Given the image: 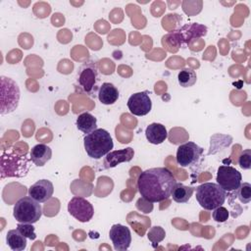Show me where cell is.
I'll list each match as a JSON object with an SVG mask.
<instances>
[{
	"instance_id": "1",
	"label": "cell",
	"mask_w": 251,
	"mask_h": 251,
	"mask_svg": "<svg viewBox=\"0 0 251 251\" xmlns=\"http://www.w3.org/2000/svg\"><path fill=\"white\" fill-rule=\"evenodd\" d=\"M176 182L173 173L168 168H151L138 176L137 188L144 200L156 203L171 197Z\"/></svg>"
},
{
	"instance_id": "2",
	"label": "cell",
	"mask_w": 251,
	"mask_h": 251,
	"mask_svg": "<svg viewBox=\"0 0 251 251\" xmlns=\"http://www.w3.org/2000/svg\"><path fill=\"white\" fill-rule=\"evenodd\" d=\"M1 178L5 177H24L30 169V158L26 155L19 154L13 149H6L1 154Z\"/></svg>"
},
{
	"instance_id": "3",
	"label": "cell",
	"mask_w": 251,
	"mask_h": 251,
	"mask_svg": "<svg viewBox=\"0 0 251 251\" xmlns=\"http://www.w3.org/2000/svg\"><path fill=\"white\" fill-rule=\"evenodd\" d=\"M86 154L92 159H101L114 147L112 136L104 128H97L83 138Z\"/></svg>"
},
{
	"instance_id": "4",
	"label": "cell",
	"mask_w": 251,
	"mask_h": 251,
	"mask_svg": "<svg viewBox=\"0 0 251 251\" xmlns=\"http://www.w3.org/2000/svg\"><path fill=\"white\" fill-rule=\"evenodd\" d=\"M194 190L196 191L197 202L203 209L208 211H213L217 207L223 206L226 198V191L214 182L202 183Z\"/></svg>"
},
{
	"instance_id": "5",
	"label": "cell",
	"mask_w": 251,
	"mask_h": 251,
	"mask_svg": "<svg viewBox=\"0 0 251 251\" xmlns=\"http://www.w3.org/2000/svg\"><path fill=\"white\" fill-rule=\"evenodd\" d=\"M207 34V27L198 23L185 24L179 28L168 33L163 37L170 45L176 47H185L193 39L200 38Z\"/></svg>"
},
{
	"instance_id": "6",
	"label": "cell",
	"mask_w": 251,
	"mask_h": 251,
	"mask_svg": "<svg viewBox=\"0 0 251 251\" xmlns=\"http://www.w3.org/2000/svg\"><path fill=\"white\" fill-rule=\"evenodd\" d=\"M99 69L96 61L84 62L78 69L76 83L78 88L88 96L97 94L99 83Z\"/></svg>"
},
{
	"instance_id": "7",
	"label": "cell",
	"mask_w": 251,
	"mask_h": 251,
	"mask_svg": "<svg viewBox=\"0 0 251 251\" xmlns=\"http://www.w3.org/2000/svg\"><path fill=\"white\" fill-rule=\"evenodd\" d=\"M13 216L18 223L34 224L41 218L42 208L32 197L25 196L14 205Z\"/></svg>"
},
{
	"instance_id": "8",
	"label": "cell",
	"mask_w": 251,
	"mask_h": 251,
	"mask_svg": "<svg viewBox=\"0 0 251 251\" xmlns=\"http://www.w3.org/2000/svg\"><path fill=\"white\" fill-rule=\"evenodd\" d=\"M20 101V88L10 77L1 76V114L14 112Z\"/></svg>"
},
{
	"instance_id": "9",
	"label": "cell",
	"mask_w": 251,
	"mask_h": 251,
	"mask_svg": "<svg viewBox=\"0 0 251 251\" xmlns=\"http://www.w3.org/2000/svg\"><path fill=\"white\" fill-rule=\"evenodd\" d=\"M217 183L226 191H234L242 180L241 174L233 167L222 165L218 169Z\"/></svg>"
},
{
	"instance_id": "10",
	"label": "cell",
	"mask_w": 251,
	"mask_h": 251,
	"mask_svg": "<svg viewBox=\"0 0 251 251\" xmlns=\"http://www.w3.org/2000/svg\"><path fill=\"white\" fill-rule=\"evenodd\" d=\"M203 154V148L194 142L188 141L177 147L176 150V163L180 167H189L195 165L201 155Z\"/></svg>"
},
{
	"instance_id": "11",
	"label": "cell",
	"mask_w": 251,
	"mask_h": 251,
	"mask_svg": "<svg viewBox=\"0 0 251 251\" xmlns=\"http://www.w3.org/2000/svg\"><path fill=\"white\" fill-rule=\"evenodd\" d=\"M68 212L80 223L89 222L93 215L94 209L92 204L82 197H73L68 203Z\"/></svg>"
},
{
	"instance_id": "12",
	"label": "cell",
	"mask_w": 251,
	"mask_h": 251,
	"mask_svg": "<svg viewBox=\"0 0 251 251\" xmlns=\"http://www.w3.org/2000/svg\"><path fill=\"white\" fill-rule=\"evenodd\" d=\"M127 108L134 116H145L152 109V101L147 91L136 92L130 95L127 100Z\"/></svg>"
},
{
	"instance_id": "13",
	"label": "cell",
	"mask_w": 251,
	"mask_h": 251,
	"mask_svg": "<svg viewBox=\"0 0 251 251\" xmlns=\"http://www.w3.org/2000/svg\"><path fill=\"white\" fill-rule=\"evenodd\" d=\"M109 237L117 251L126 250L131 243V234L127 226L121 224L113 225L109 231Z\"/></svg>"
},
{
	"instance_id": "14",
	"label": "cell",
	"mask_w": 251,
	"mask_h": 251,
	"mask_svg": "<svg viewBox=\"0 0 251 251\" xmlns=\"http://www.w3.org/2000/svg\"><path fill=\"white\" fill-rule=\"evenodd\" d=\"M54 192L53 183L48 179H39L28 189V195L39 203L48 201Z\"/></svg>"
},
{
	"instance_id": "15",
	"label": "cell",
	"mask_w": 251,
	"mask_h": 251,
	"mask_svg": "<svg viewBox=\"0 0 251 251\" xmlns=\"http://www.w3.org/2000/svg\"><path fill=\"white\" fill-rule=\"evenodd\" d=\"M133 156H134V150L131 147L110 151L104 158L103 168L104 169L115 168L121 163L131 161Z\"/></svg>"
},
{
	"instance_id": "16",
	"label": "cell",
	"mask_w": 251,
	"mask_h": 251,
	"mask_svg": "<svg viewBox=\"0 0 251 251\" xmlns=\"http://www.w3.org/2000/svg\"><path fill=\"white\" fill-rule=\"evenodd\" d=\"M30 160L31 162L37 166V167H42L44 166L52 157V150L49 146L43 143H39L34 145L30 149Z\"/></svg>"
},
{
	"instance_id": "17",
	"label": "cell",
	"mask_w": 251,
	"mask_h": 251,
	"mask_svg": "<svg viewBox=\"0 0 251 251\" xmlns=\"http://www.w3.org/2000/svg\"><path fill=\"white\" fill-rule=\"evenodd\" d=\"M145 136L151 144L157 145L163 143L167 139L168 132L164 125L159 123H152L146 127Z\"/></svg>"
},
{
	"instance_id": "18",
	"label": "cell",
	"mask_w": 251,
	"mask_h": 251,
	"mask_svg": "<svg viewBox=\"0 0 251 251\" xmlns=\"http://www.w3.org/2000/svg\"><path fill=\"white\" fill-rule=\"evenodd\" d=\"M118 88L110 82H103L97 92L99 101L104 105H112L119 99Z\"/></svg>"
},
{
	"instance_id": "19",
	"label": "cell",
	"mask_w": 251,
	"mask_h": 251,
	"mask_svg": "<svg viewBox=\"0 0 251 251\" xmlns=\"http://www.w3.org/2000/svg\"><path fill=\"white\" fill-rule=\"evenodd\" d=\"M75 124L77 129L85 134H88L97 129V119L88 112H84L78 115Z\"/></svg>"
},
{
	"instance_id": "20",
	"label": "cell",
	"mask_w": 251,
	"mask_h": 251,
	"mask_svg": "<svg viewBox=\"0 0 251 251\" xmlns=\"http://www.w3.org/2000/svg\"><path fill=\"white\" fill-rule=\"evenodd\" d=\"M8 246L13 251H23L26 247V237L24 236L18 228L10 229L6 235Z\"/></svg>"
},
{
	"instance_id": "21",
	"label": "cell",
	"mask_w": 251,
	"mask_h": 251,
	"mask_svg": "<svg viewBox=\"0 0 251 251\" xmlns=\"http://www.w3.org/2000/svg\"><path fill=\"white\" fill-rule=\"evenodd\" d=\"M194 189L195 188L184 185L181 182H176L172 190L171 196L173 197V200L176 203H186L192 196Z\"/></svg>"
},
{
	"instance_id": "22",
	"label": "cell",
	"mask_w": 251,
	"mask_h": 251,
	"mask_svg": "<svg viewBox=\"0 0 251 251\" xmlns=\"http://www.w3.org/2000/svg\"><path fill=\"white\" fill-rule=\"evenodd\" d=\"M177 80L181 87H191L196 83L197 75L191 68H184L178 73Z\"/></svg>"
},
{
	"instance_id": "23",
	"label": "cell",
	"mask_w": 251,
	"mask_h": 251,
	"mask_svg": "<svg viewBox=\"0 0 251 251\" xmlns=\"http://www.w3.org/2000/svg\"><path fill=\"white\" fill-rule=\"evenodd\" d=\"M165 237H166V231L160 226H152L147 232V238L149 239V241L152 243V245L154 247H156L158 245V243H160L162 240H164Z\"/></svg>"
},
{
	"instance_id": "24",
	"label": "cell",
	"mask_w": 251,
	"mask_h": 251,
	"mask_svg": "<svg viewBox=\"0 0 251 251\" xmlns=\"http://www.w3.org/2000/svg\"><path fill=\"white\" fill-rule=\"evenodd\" d=\"M234 191L241 203L248 204L251 201V184L249 182H241Z\"/></svg>"
},
{
	"instance_id": "25",
	"label": "cell",
	"mask_w": 251,
	"mask_h": 251,
	"mask_svg": "<svg viewBox=\"0 0 251 251\" xmlns=\"http://www.w3.org/2000/svg\"><path fill=\"white\" fill-rule=\"evenodd\" d=\"M17 228L19 231L25 236L26 238H29L30 240H33L36 238L35 234V228L32 226V224H24V223H19L17 226Z\"/></svg>"
},
{
	"instance_id": "26",
	"label": "cell",
	"mask_w": 251,
	"mask_h": 251,
	"mask_svg": "<svg viewBox=\"0 0 251 251\" xmlns=\"http://www.w3.org/2000/svg\"><path fill=\"white\" fill-rule=\"evenodd\" d=\"M212 217H213L214 221H216L217 223H225L227 221V219L229 217V213L226 208L220 206L213 210Z\"/></svg>"
},
{
	"instance_id": "27",
	"label": "cell",
	"mask_w": 251,
	"mask_h": 251,
	"mask_svg": "<svg viewBox=\"0 0 251 251\" xmlns=\"http://www.w3.org/2000/svg\"><path fill=\"white\" fill-rule=\"evenodd\" d=\"M238 165L243 170L251 169V149H245L242 151L238 158Z\"/></svg>"
}]
</instances>
